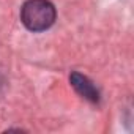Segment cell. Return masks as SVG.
I'll list each match as a JSON object with an SVG mask.
<instances>
[{
    "mask_svg": "<svg viewBox=\"0 0 134 134\" xmlns=\"http://www.w3.org/2000/svg\"><path fill=\"white\" fill-rule=\"evenodd\" d=\"M57 11L49 0H27L21 7V22L30 32H44L55 22Z\"/></svg>",
    "mask_w": 134,
    "mask_h": 134,
    "instance_id": "1",
    "label": "cell"
},
{
    "mask_svg": "<svg viewBox=\"0 0 134 134\" xmlns=\"http://www.w3.org/2000/svg\"><path fill=\"white\" fill-rule=\"evenodd\" d=\"M70 82L73 85V88L82 96L85 98L87 101L93 103V104H98L99 99H101V95H99V90L95 87V84L84 74L77 73V71H73L71 76H70Z\"/></svg>",
    "mask_w": 134,
    "mask_h": 134,
    "instance_id": "2",
    "label": "cell"
}]
</instances>
